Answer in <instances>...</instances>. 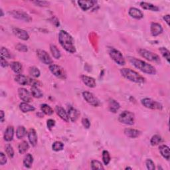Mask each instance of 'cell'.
Returning a JSON list of instances; mask_svg holds the SVG:
<instances>
[{
    "label": "cell",
    "mask_w": 170,
    "mask_h": 170,
    "mask_svg": "<svg viewBox=\"0 0 170 170\" xmlns=\"http://www.w3.org/2000/svg\"><path fill=\"white\" fill-rule=\"evenodd\" d=\"M124 134L126 136H128L130 138H136L140 135L141 132L136 129L126 128L124 130Z\"/></svg>",
    "instance_id": "22"
},
{
    "label": "cell",
    "mask_w": 170,
    "mask_h": 170,
    "mask_svg": "<svg viewBox=\"0 0 170 170\" xmlns=\"http://www.w3.org/2000/svg\"><path fill=\"white\" fill-rule=\"evenodd\" d=\"M1 12H2V17L3 16V10H1Z\"/></svg>",
    "instance_id": "52"
},
{
    "label": "cell",
    "mask_w": 170,
    "mask_h": 170,
    "mask_svg": "<svg viewBox=\"0 0 170 170\" xmlns=\"http://www.w3.org/2000/svg\"><path fill=\"white\" fill-rule=\"evenodd\" d=\"M160 51L162 55L164 56V57L167 60V61L169 63V51L168 49H167L165 47H161L160 48Z\"/></svg>",
    "instance_id": "39"
},
{
    "label": "cell",
    "mask_w": 170,
    "mask_h": 170,
    "mask_svg": "<svg viewBox=\"0 0 170 170\" xmlns=\"http://www.w3.org/2000/svg\"><path fill=\"white\" fill-rule=\"evenodd\" d=\"M81 79H82V82H83L85 84V85L89 87V88H94L96 85H97L95 80L93 78L90 77L82 75V76H81Z\"/></svg>",
    "instance_id": "21"
},
{
    "label": "cell",
    "mask_w": 170,
    "mask_h": 170,
    "mask_svg": "<svg viewBox=\"0 0 170 170\" xmlns=\"http://www.w3.org/2000/svg\"><path fill=\"white\" fill-rule=\"evenodd\" d=\"M55 112L57 115L61 118L62 120H63L64 121L66 122H69V117L68 115V113L65 111L64 109L63 108H62L61 106H56L55 107Z\"/></svg>",
    "instance_id": "17"
},
{
    "label": "cell",
    "mask_w": 170,
    "mask_h": 170,
    "mask_svg": "<svg viewBox=\"0 0 170 170\" xmlns=\"http://www.w3.org/2000/svg\"><path fill=\"white\" fill-rule=\"evenodd\" d=\"M150 31L152 36L156 37L163 32L162 25L157 23H151L150 26Z\"/></svg>",
    "instance_id": "15"
},
{
    "label": "cell",
    "mask_w": 170,
    "mask_h": 170,
    "mask_svg": "<svg viewBox=\"0 0 170 170\" xmlns=\"http://www.w3.org/2000/svg\"><path fill=\"white\" fill-rule=\"evenodd\" d=\"M82 125L84 126L85 128H86L87 129L90 128V121L88 119H87V118H82Z\"/></svg>",
    "instance_id": "47"
},
{
    "label": "cell",
    "mask_w": 170,
    "mask_h": 170,
    "mask_svg": "<svg viewBox=\"0 0 170 170\" xmlns=\"http://www.w3.org/2000/svg\"><path fill=\"white\" fill-rule=\"evenodd\" d=\"M28 139L32 146H35L37 143V135L34 129H30L28 132Z\"/></svg>",
    "instance_id": "20"
},
{
    "label": "cell",
    "mask_w": 170,
    "mask_h": 170,
    "mask_svg": "<svg viewBox=\"0 0 170 170\" xmlns=\"http://www.w3.org/2000/svg\"><path fill=\"white\" fill-rule=\"evenodd\" d=\"M0 113H1V117H0V120H1V122H3L4 121V112L3 110H1V112H0Z\"/></svg>",
    "instance_id": "51"
},
{
    "label": "cell",
    "mask_w": 170,
    "mask_h": 170,
    "mask_svg": "<svg viewBox=\"0 0 170 170\" xmlns=\"http://www.w3.org/2000/svg\"><path fill=\"white\" fill-rule=\"evenodd\" d=\"M15 81L17 83L21 85H30L32 86H40V82L37 81H35L28 77L24 76L23 75H17L15 77Z\"/></svg>",
    "instance_id": "4"
},
{
    "label": "cell",
    "mask_w": 170,
    "mask_h": 170,
    "mask_svg": "<svg viewBox=\"0 0 170 170\" xmlns=\"http://www.w3.org/2000/svg\"><path fill=\"white\" fill-rule=\"evenodd\" d=\"M47 128H49V130H51L52 128H53L55 125V120H52V119H49L47 120Z\"/></svg>",
    "instance_id": "48"
},
{
    "label": "cell",
    "mask_w": 170,
    "mask_h": 170,
    "mask_svg": "<svg viewBox=\"0 0 170 170\" xmlns=\"http://www.w3.org/2000/svg\"><path fill=\"white\" fill-rule=\"evenodd\" d=\"M33 162V157L32 155L30 154H28L25 156L23 159V165L25 168H30L31 167V165Z\"/></svg>",
    "instance_id": "29"
},
{
    "label": "cell",
    "mask_w": 170,
    "mask_h": 170,
    "mask_svg": "<svg viewBox=\"0 0 170 170\" xmlns=\"http://www.w3.org/2000/svg\"><path fill=\"white\" fill-rule=\"evenodd\" d=\"M13 32H14V33L15 34V35L16 37L21 39V40L27 41L29 38V35L28 33L23 29H19V28H15L13 29Z\"/></svg>",
    "instance_id": "14"
},
{
    "label": "cell",
    "mask_w": 170,
    "mask_h": 170,
    "mask_svg": "<svg viewBox=\"0 0 170 170\" xmlns=\"http://www.w3.org/2000/svg\"><path fill=\"white\" fill-rule=\"evenodd\" d=\"M128 60L130 63L142 72L148 74V75H154L156 74L155 68L152 65L148 64L143 60L138 59L132 56H129Z\"/></svg>",
    "instance_id": "2"
},
{
    "label": "cell",
    "mask_w": 170,
    "mask_h": 170,
    "mask_svg": "<svg viewBox=\"0 0 170 170\" xmlns=\"http://www.w3.org/2000/svg\"><path fill=\"white\" fill-rule=\"evenodd\" d=\"M128 14L130 16L133 17V18L136 19H141L143 18V13L136 7L130 8L129 10V11H128Z\"/></svg>",
    "instance_id": "19"
},
{
    "label": "cell",
    "mask_w": 170,
    "mask_h": 170,
    "mask_svg": "<svg viewBox=\"0 0 170 170\" xmlns=\"http://www.w3.org/2000/svg\"><path fill=\"white\" fill-rule=\"evenodd\" d=\"M146 167L148 169L150 170H154L155 169V164L153 161L150 159H148L146 161Z\"/></svg>",
    "instance_id": "43"
},
{
    "label": "cell",
    "mask_w": 170,
    "mask_h": 170,
    "mask_svg": "<svg viewBox=\"0 0 170 170\" xmlns=\"http://www.w3.org/2000/svg\"><path fill=\"white\" fill-rule=\"evenodd\" d=\"M26 134H27V130H26L24 126H20L17 128L16 130V136L17 138L18 139L23 138L25 136Z\"/></svg>",
    "instance_id": "31"
},
{
    "label": "cell",
    "mask_w": 170,
    "mask_h": 170,
    "mask_svg": "<svg viewBox=\"0 0 170 170\" xmlns=\"http://www.w3.org/2000/svg\"><path fill=\"white\" fill-rule=\"evenodd\" d=\"M49 70L53 75L59 78H60V79H65L67 78L66 73H65L64 68L57 64H51L49 66Z\"/></svg>",
    "instance_id": "8"
},
{
    "label": "cell",
    "mask_w": 170,
    "mask_h": 170,
    "mask_svg": "<svg viewBox=\"0 0 170 170\" xmlns=\"http://www.w3.org/2000/svg\"><path fill=\"white\" fill-rule=\"evenodd\" d=\"M120 122L126 125H133L135 121V115L130 111H124L118 116Z\"/></svg>",
    "instance_id": "6"
},
{
    "label": "cell",
    "mask_w": 170,
    "mask_h": 170,
    "mask_svg": "<svg viewBox=\"0 0 170 170\" xmlns=\"http://www.w3.org/2000/svg\"><path fill=\"white\" fill-rule=\"evenodd\" d=\"M59 41L63 48L70 53H75L76 52V47L72 36L67 31H60L59 35Z\"/></svg>",
    "instance_id": "1"
},
{
    "label": "cell",
    "mask_w": 170,
    "mask_h": 170,
    "mask_svg": "<svg viewBox=\"0 0 170 170\" xmlns=\"http://www.w3.org/2000/svg\"><path fill=\"white\" fill-rule=\"evenodd\" d=\"M108 106H109V110H110V111L114 113H116L117 110H118V109L120 107L119 103L114 99L109 100Z\"/></svg>",
    "instance_id": "25"
},
{
    "label": "cell",
    "mask_w": 170,
    "mask_h": 170,
    "mask_svg": "<svg viewBox=\"0 0 170 170\" xmlns=\"http://www.w3.org/2000/svg\"><path fill=\"white\" fill-rule=\"evenodd\" d=\"M10 67L12 69V71L17 74H20L22 72L23 66L20 63L14 61L10 63Z\"/></svg>",
    "instance_id": "27"
},
{
    "label": "cell",
    "mask_w": 170,
    "mask_h": 170,
    "mask_svg": "<svg viewBox=\"0 0 170 170\" xmlns=\"http://www.w3.org/2000/svg\"><path fill=\"white\" fill-rule=\"evenodd\" d=\"M82 96H83V98L85 101L91 106L97 107L100 105L99 100L93 93L89 92H83L82 93Z\"/></svg>",
    "instance_id": "11"
},
{
    "label": "cell",
    "mask_w": 170,
    "mask_h": 170,
    "mask_svg": "<svg viewBox=\"0 0 170 170\" xmlns=\"http://www.w3.org/2000/svg\"><path fill=\"white\" fill-rule=\"evenodd\" d=\"M78 3L82 11H87L91 7H93L97 3V2L92 1V0H90V1H82L81 0V1L78 2Z\"/></svg>",
    "instance_id": "18"
},
{
    "label": "cell",
    "mask_w": 170,
    "mask_h": 170,
    "mask_svg": "<svg viewBox=\"0 0 170 170\" xmlns=\"http://www.w3.org/2000/svg\"><path fill=\"white\" fill-rule=\"evenodd\" d=\"M142 104L143 106L152 110H162L163 106L160 102L154 101L151 98H146L142 100Z\"/></svg>",
    "instance_id": "9"
},
{
    "label": "cell",
    "mask_w": 170,
    "mask_h": 170,
    "mask_svg": "<svg viewBox=\"0 0 170 170\" xmlns=\"http://www.w3.org/2000/svg\"><path fill=\"white\" fill-rule=\"evenodd\" d=\"M50 50L52 55H53V57L56 59H59L60 58V56H61V54H60V52L59 50V49L56 46H55V45H50Z\"/></svg>",
    "instance_id": "33"
},
{
    "label": "cell",
    "mask_w": 170,
    "mask_h": 170,
    "mask_svg": "<svg viewBox=\"0 0 170 170\" xmlns=\"http://www.w3.org/2000/svg\"><path fill=\"white\" fill-rule=\"evenodd\" d=\"M29 75H31L33 77L35 78H38L40 76V71H39V68L35 67H30L29 69Z\"/></svg>",
    "instance_id": "36"
},
{
    "label": "cell",
    "mask_w": 170,
    "mask_h": 170,
    "mask_svg": "<svg viewBox=\"0 0 170 170\" xmlns=\"http://www.w3.org/2000/svg\"><path fill=\"white\" fill-rule=\"evenodd\" d=\"M108 53L111 59L118 64L122 66V65H124L126 64L125 59L122 54L118 50H117L113 47H110L108 49Z\"/></svg>",
    "instance_id": "5"
},
{
    "label": "cell",
    "mask_w": 170,
    "mask_h": 170,
    "mask_svg": "<svg viewBox=\"0 0 170 170\" xmlns=\"http://www.w3.org/2000/svg\"><path fill=\"white\" fill-rule=\"evenodd\" d=\"M164 19L165 20V22L167 23L168 25H169V15H166L164 16Z\"/></svg>",
    "instance_id": "50"
},
{
    "label": "cell",
    "mask_w": 170,
    "mask_h": 170,
    "mask_svg": "<svg viewBox=\"0 0 170 170\" xmlns=\"http://www.w3.org/2000/svg\"><path fill=\"white\" fill-rule=\"evenodd\" d=\"M120 73L124 78L130 81L136 83H143L145 82V78L139 75L137 72L130 68H122L120 70Z\"/></svg>",
    "instance_id": "3"
},
{
    "label": "cell",
    "mask_w": 170,
    "mask_h": 170,
    "mask_svg": "<svg viewBox=\"0 0 170 170\" xmlns=\"http://www.w3.org/2000/svg\"><path fill=\"white\" fill-rule=\"evenodd\" d=\"M64 147V144L61 142H55L53 143V146H52V148L55 151H61Z\"/></svg>",
    "instance_id": "40"
},
{
    "label": "cell",
    "mask_w": 170,
    "mask_h": 170,
    "mask_svg": "<svg viewBox=\"0 0 170 170\" xmlns=\"http://www.w3.org/2000/svg\"><path fill=\"white\" fill-rule=\"evenodd\" d=\"M8 65H9V64H8L7 60H6V59L3 57H1V66L3 68H6L8 66Z\"/></svg>",
    "instance_id": "49"
},
{
    "label": "cell",
    "mask_w": 170,
    "mask_h": 170,
    "mask_svg": "<svg viewBox=\"0 0 170 170\" xmlns=\"http://www.w3.org/2000/svg\"><path fill=\"white\" fill-rule=\"evenodd\" d=\"M31 94L33 97L37 98H40L43 97V94L41 90L37 86H32L31 89Z\"/></svg>",
    "instance_id": "30"
},
{
    "label": "cell",
    "mask_w": 170,
    "mask_h": 170,
    "mask_svg": "<svg viewBox=\"0 0 170 170\" xmlns=\"http://www.w3.org/2000/svg\"><path fill=\"white\" fill-rule=\"evenodd\" d=\"M159 150L160 151V154L164 158L169 160L170 158V152H169V147L166 145H162L159 147Z\"/></svg>",
    "instance_id": "24"
},
{
    "label": "cell",
    "mask_w": 170,
    "mask_h": 170,
    "mask_svg": "<svg viewBox=\"0 0 170 170\" xmlns=\"http://www.w3.org/2000/svg\"><path fill=\"white\" fill-rule=\"evenodd\" d=\"M7 163V158L6 157V155L2 152L0 153V164L2 165H5Z\"/></svg>",
    "instance_id": "45"
},
{
    "label": "cell",
    "mask_w": 170,
    "mask_h": 170,
    "mask_svg": "<svg viewBox=\"0 0 170 170\" xmlns=\"http://www.w3.org/2000/svg\"><path fill=\"white\" fill-rule=\"evenodd\" d=\"M67 113H68V115L69 117V119L71 120L73 122H76L80 115V113L78 112V111L77 110V109L73 108L71 106L68 107Z\"/></svg>",
    "instance_id": "16"
},
{
    "label": "cell",
    "mask_w": 170,
    "mask_h": 170,
    "mask_svg": "<svg viewBox=\"0 0 170 170\" xmlns=\"http://www.w3.org/2000/svg\"><path fill=\"white\" fill-rule=\"evenodd\" d=\"M10 14L12 15V17H15L16 19L19 20H22L25 21V22H30L32 21V18L27 13H25L23 11L19 10H12L10 12Z\"/></svg>",
    "instance_id": "10"
},
{
    "label": "cell",
    "mask_w": 170,
    "mask_h": 170,
    "mask_svg": "<svg viewBox=\"0 0 170 170\" xmlns=\"http://www.w3.org/2000/svg\"><path fill=\"white\" fill-rule=\"evenodd\" d=\"M19 108H20V110L24 113L34 111L35 110V107H33V106L29 105L27 102H25L21 103L19 104Z\"/></svg>",
    "instance_id": "28"
},
{
    "label": "cell",
    "mask_w": 170,
    "mask_h": 170,
    "mask_svg": "<svg viewBox=\"0 0 170 170\" xmlns=\"http://www.w3.org/2000/svg\"><path fill=\"white\" fill-rule=\"evenodd\" d=\"M41 111L44 113L45 114L48 115V116H51L53 114V110L52 109L51 106H49L48 104H43L41 106Z\"/></svg>",
    "instance_id": "34"
},
{
    "label": "cell",
    "mask_w": 170,
    "mask_h": 170,
    "mask_svg": "<svg viewBox=\"0 0 170 170\" xmlns=\"http://www.w3.org/2000/svg\"><path fill=\"white\" fill-rule=\"evenodd\" d=\"M162 142V138L160 136V135H154V136H152V138H151L150 143L151 146H157Z\"/></svg>",
    "instance_id": "35"
},
{
    "label": "cell",
    "mask_w": 170,
    "mask_h": 170,
    "mask_svg": "<svg viewBox=\"0 0 170 170\" xmlns=\"http://www.w3.org/2000/svg\"><path fill=\"white\" fill-rule=\"evenodd\" d=\"M34 3H35L36 5L38 6H41V7H46L47 6L49 5V2H45V1H36V2H33Z\"/></svg>",
    "instance_id": "46"
},
{
    "label": "cell",
    "mask_w": 170,
    "mask_h": 170,
    "mask_svg": "<svg viewBox=\"0 0 170 170\" xmlns=\"http://www.w3.org/2000/svg\"><path fill=\"white\" fill-rule=\"evenodd\" d=\"M14 136V128L13 126H8L5 134H4V139L7 142L12 141Z\"/></svg>",
    "instance_id": "23"
},
{
    "label": "cell",
    "mask_w": 170,
    "mask_h": 170,
    "mask_svg": "<svg viewBox=\"0 0 170 170\" xmlns=\"http://www.w3.org/2000/svg\"><path fill=\"white\" fill-rule=\"evenodd\" d=\"M1 56H2V57H3L5 59H10L11 58L10 53L5 47H2V49H1Z\"/></svg>",
    "instance_id": "42"
},
{
    "label": "cell",
    "mask_w": 170,
    "mask_h": 170,
    "mask_svg": "<svg viewBox=\"0 0 170 170\" xmlns=\"http://www.w3.org/2000/svg\"><path fill=\"white\" fill-rule=\"evenodd\" d=\"M140 6L143 9V10H150V11H158L160 10V8L153 5V4L150 3H147V2H141L140 3Z\"/></svg>",
    "instance_id": "26"
},
{
    "label": "cell",
    "mask_w": 170,
    "mask_h": 170,
    "mask_svg": "<svg viewBox=\"0 0 170 170\" xmlns=\"http://www.w3.org/2000/svg\"><path fill=\"white\" fill-rule=\"evenodd\" d=\"M15 48H16V49H17L19 51H21V52H27L28 51L27 47L25 46L23 44H18L15 47Z\"/></svg>",
    "instance_id": "44"
},
{
    "label": "cell",
    "mask_w": 170,
    "mask_h": 170,
    "mask_svg": "<svg viewBox=\"0 0 170 170\" xmlns=\"http://www.w3.org/2000/svg\"><path fill=\"white\" fill-rule=\"evenodd\" d=\"M29 145L28 142L26 141H23L19 144L18 150L21 154H25V152L29 150Z\"/></svg>",
    "instance_id": "32"
},
{
    "label": "cell",
    "mask_w": 170,
    "mask_h": 170,
    "mask_svg": "<svg viewBox=\"0 0 170 170\" xmlns=\"http://www.w3.org/2000/svg\"><path fill=\"white\" fill-rule=\"evenodd\" d=\"M6 152L10 158H13L14 156V150L10 144H7L6 146Z\"/></svg>",
    "instance_id": "41"
},
{
    "label": "cell",
    "mask_w": 170,
    "mask_h": 170,
    "mask_svg": "<svg viewBox=\"0 0 170 170\" xmlns=\"http://www.w3.org/2000/svg\"><path fill=\"white\" fill-rule=\"evenodd\" d=\"M139 54L142 57L145 58L146 59L150 60V61L151 62H154L155 63H161V60L160 56L156 55L155 53H152L151 51H149L146 49H140L138 50Z\"/></svg>",
    "instance_id": "7"
},
{
    "label": "cell",
    "mask_w": 170,
    "mask_h": 170,
    "mask_svg": "<svg viewBox=\"0 0 170 170\" xmlns=\"http://www.w3.org/2000/svg\"><path fill=\"white\" fill-rule=\"evenodd\" d=\"M91 169H104L102 164L97 160H93L91 162Z\"/></svg>",
    "instance_id": "37"
},
{
    "label": "cell",
    "mask_w": 170,
    "mask_h": 170,
    "mask_svg": "<svg viewBox=\"0 0 170 170\" xmlns=\"http://www.w3.org/2000/svg\"><path fill=\"white\" fill-rule=\"evenodd\" d=\"M132 169L131 168H126V169Z\"/></svg>",
    "instance_id": "53"
},
{
    "label": "cell",
    "mask_w": 170,
    "mask_h": 170,
    "mask_svg": "<svg viewBox=\"0 0 170 170\" xmlns=\"http://www.w3.org/2000/svg\"><path fill=\"white\" fill-rule=\"evenodd\" d=\"M18 94L21 100H22L25 102H30L31 101V96L29 93V91L23 88H19L18 89Z\"/></svg>",
    "instance_id": "13"
},
{
    "label": "cell",
    "mask_w": 170,
    "mask_h": 170,
    "mask_svg": "<svg viewBox=\"0 0 170 170\" xmlns=\"http://www.w3.org/2000/svg\"><path fill=\"white\" fill-rule=\"evenodd\" d=\"M37 55L39 60H41L42 63L45 64H52L53 63V60H52L50 55L48 54L47 52L42 49L37 50Z\"/></svg>",
    "instance_id": "12"
},
{
    "label": "cell",
    "mask_w": 170,
    "mask_h": 170,
    "mask_svg": "<svg viewBox=\"0 0 170 170\" xmlns=\"http://www.w3.org/2000/svg\"><path fill=\"white\" fill-rule=\"evenodd\" d=\"M102 160L104 165H108L110 162V155L109 152L106 150H104L102 152Z\"/></svg>",
    "instance_id": "38"
}]
</instances>
